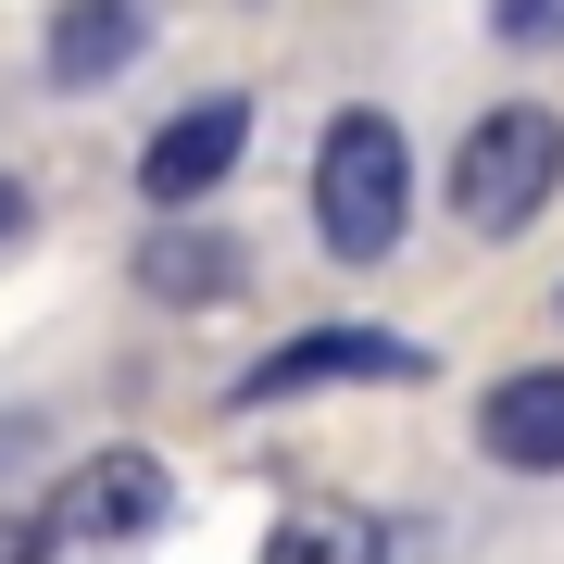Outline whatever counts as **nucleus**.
<instances>
[{
	"label": "nucleus",
	"mask_w": 564,
	"mask_h": 564,
	"mask_svg": "<svg viewBox=\"0 0 564 564\" xmlns=\"http://www.w3.org/2000/svg\"><path fill=\"white\" fill-rule=\"evenodd\" d=\"M489 39H514V51H552V39H564V0H489Z\"/></svg>",
	"instance_id": "nucleus-10"
},
{
	"label": "nucleus",
	"mask_w": 564,
	"mask_h": 564,
	"mask_svg": "<svg viewBox=\"0 0 564 564\" xmlns=\"http://www.w3.org/2000/svg\"><path fill=\"white\" fill-rule=\"evenodd\" d=\"M51 552H63L51 502H39V514H13V502H0V564H51Z\"/></svg>",
	"instance_id": "nucleus-11"
},
{
	"label": "nucleus",
	"mask_w": 564,
	"mask_h": 564,
	"mask_svg": "<svg viewBox=\"0 0 564 564\" xmlns=\"http://www.w3.org/2000/svg\"><path fill=\"white\" fill-rule=\"evenodd\" d=\"M477 452L502 477H564V364H514L477 389Z\"/></svg>",
	"instance_id": "nucleus-6"
},
{
	"label": "nucleus",
	"mask_w": 564,
	"mask_h": 564,
	"mask_svg": "<svg viewBox=\"0 0 564 564\" xmlns=\"http://www.w3.org/2000/svg\"><path fill=\"white\" fill-rule=\"evenodd\" d=\"M351 377H377V389H414L426 377V351L414 339H389V326H314V339H276L239 377V402L263 414V402H289V389H351Z\"/></svg>",
	"instance_id": "nucleus-3"
},
{
	"label": "nucleus",
	"mask_w": 564,
	"mask_h": 564,
	"mask_svg": "<svg viewBox=\"0 0 564 564\" xmlns=\"http://www.w3.org/2000/svg\"><path fill=\"white\" fill-rule=\"evenodd\" d=\"M139 289H151V302H176V314H202V302H239V289H251V251L239 239H226V226H202V214H163L151 226V239H139Z\"/></svg>",
	"instance_id": "nucleus-7"
},
{
	"label": "nucleus",
	"mask_w": 564,
	"mask_h": 564,
	"mask_svg": "<svg viewBox=\"0 0 564 564\" xmlns=\"http://www.w3.org/2000/svg\"><path fill=\"white\" fill-rule=\"evenodd\" d=\"M552 188H564V113L489 101L477 126H464V151H452V214L477 226V239H514L527 214H552Z\"/></svg>",
	"instance_id": "nucleus-2"
},
{
	"label": "nucleus",
	"mask_w": 564,
	"mask_h": 564,
	"mask_svg": "<svg viewBox=\"0 0 564 564\" xmlns=\"http://www.w3.org/2000/svg\"><path fill=\"white\" fill-rule=\"evenodd\" d=\"M151 51V0H63L51 13V88H113Z\"/></svg>",
	"instance_id": "nucleus-8"
},
{
	"label": "nucleus",
	"mask_w": 564,
	"mask_h": 564,
	"mask_svg": "<svg viewBox=\"0 0 564 564\" xmlns=\"http://www.w3.org/2000/svg\"><path fill=\"white\" fill-rule=\"evenodd\" d=\"M239 151H251V101H226V88H214V101H188V113L139 151V202H151V214L214 202V188L239 176Z\"/></svg>",
	"instance_id": "nucleus-4"
},
{
	"label": "nucleus",
	"mask_w": 564,
	"mask_h": 564,
	"mask_svg": "<svg viewBox=\"0 0 564 564\" xmlns=\"http://www.w3.org/2000/svg\"><path fill=\"white\" fill-rule=\"evenodd\" d=\"M176 502V477H163V452H139V440H113V452H88L76 477L51 489V527L63 540H139V527Z\"/></svg>",
	"instance_id": "nucleus-5"
},
{
	"label": "nucleus",
	"mask_w": 564,
	"mask_h": 564,
	"mask_svg": "<svg viewBox=\"0 0 564 564\" xmlns=\"http://www.w3.org/2000/svg\"><path fill=\"white\" fill-rule=\"evenodd\" d=\"M263 564H389V527L351 514V502H302V514H276Z\"/></svg>",
	"instance_id": "nucleus-9"
},
{
	"label": "nucleus",
	"mask_w": 564,
	"mask_h": 564,
	"mask_svg": "<svg viewBox=\"0 0 564 564\" xmlns=\"http://www.w3.org/2000/svg\"><path fill=\"white\" fill-rule=\"evenodd\" d=\"M402 226H414V151H402V126H389L377 101L326 113V139H314V239L339 263H389Z\"/></svg>",
	"instance_id": "nucleus-1"
},
{
	"label": "nucleus",
	"mask_w": 564,
	"mask_h": 564,
	"mask_svg": "<svg viewBox=\"0 0 564 564\" xmlns=\"http://www.w3.org/2000/svg\"><path fill=\"white\" fill-rule=\"evenodd\" d=\"M25 214H39V202H25V176H0V239H13Z\"/></svg>",
	"instance_id": "nucleus-13"
},
{
	"label": "nucleus",
	"mask_w": 564,
	"mask_h": 564,
	"mask_svg": "<svg viewBox=\"0 0 564 564\" xmlns=\"http://www.w3.org/2000/svg\"><path fill=\"white\" fill-rule=\"evenodd\" d=\"M39 452V414H0V464H25Z\"/></svg>",
	"instance_id": "nucleus-12"
}]
</instances>
